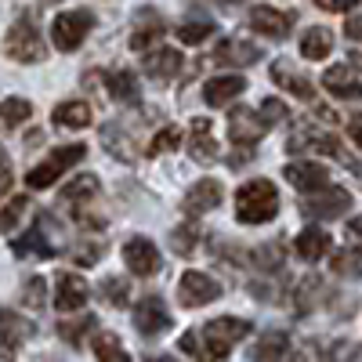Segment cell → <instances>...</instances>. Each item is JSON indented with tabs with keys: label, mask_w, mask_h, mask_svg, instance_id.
Listing matches in <instances>:
<instances>
[{
	"label": "cell",
	"mask_w": 362,
	"mask_h": 362,
	"mask_svg": "<svg viewBox=\"0 0 362 362\" xmlns=\"http://www.w3.org/2000/svg\"><path fill=\"white\" fill-rule=\"evenodd\" d=\"M102 145H105V153L116 156V160H124V163L134 160V141L124 131V124H102Z\"/></svg>",
	"instance_id": "obj_28"
},
{
	"label": "cell",
	"mask_w": 362,
	"mask_h": 362,
	"mask_svg": "<svg viewBox=\"0 0 362 362\" xmlns=\"http://www.w3.org/2000/svg\"><path fill=\"white\" fill-rule=\"evenodd\" d=\"M0 185H11V163L4 156V148H0Z\"/></svg>",
	"instance_id": "obj_50"
},
{
	"label": "cell",
	"mask_w": 362,
	"mask_h": 362,
	"mask_svg": "<svg viewBox=\"0 0 362 362\" xmlns=\"http://www.w3.org/2000/svg\"><path fill=\"white\" fill-rule=\"evenodd\" d=\"M344 37H348L351 44H362V15H348V22H344Z\"/></svg>",
	"instance_id": "obj_47"
},
{
	"label": "cell",
	"mask_w": 362,
	"mask_h": 362,
	"mask_svg": "<svg viewBox=\"0 0 362 362\" xmlns=\"http://www.w3.org/2000/svg\"><path fill=\"white\" fill-rule=\"evenodd\" d=\"M83 156H87V145H80V141H73V145H62V148H54V153H51L44 163H37L33 170L25 174V185H29V189H51L54 181L62 177L69 167H76Z\"/></svg>",
	"instance_id": "obj_4"
},
{
	"label": "cell",
	"mask_w": 362,
	"mask_h": 362,
	"mask_svg": "<svg viewBox=\"0 0 362 362\" xmlns=\"http://www.w3.org/2000/svg\"><path fill=\"white\" fill-rule=\"evenodd\" d=\"M257 112H261V119H264L268 127H276V124H283V119L290 116V112H286V105H283L279 98H264Z\"/></svg>",
	"instance_id": "obj_45"
},
{
	"label": "cell",
	"mask_w": 362,
	"mask_h": 362,
	"mask_svg": "<svg viewBox=\"0 0 362 362\" xmlns=\"http://www.w3.org/2000/svg\"><path fill=\"white\" fill-rule=\"evenodd\" d=\"M348 66H355V69H362V54H355V51H351V62H348Z\"/></svg>",
	"instance_id": "obj_53"
},
{
	"label": "cell",
	"mask_w": 362,
	"mask_h": 362,
	"mask_svg": "<svg viewBox=\"0 0 362 362\" xmlns=\"http://www.w3.org/2000/svg\"><path fill=\"white\" fill-rule=\"evenodd\" d=\"M243 337H250V322L239 315H221V319H210V322L189 329V334H181L177 348L192 355L196 362H218Z\"/></svg>",
	"instance_id": "obj_1"
},
{
	"label": "cell",
	"mask_w": 362,
	"mask_h": 362,
	"mask_svg": "<svg viewBox=\"0 0 362 362\" xmlns=\"http://www.w3.org/2000/svg\"><path fill=\"white\" fill-rule=\"evenodd\" d=\"M44 4H58V0H44Z\"/></svg>",
	"instance_id": "obj_54"
},
{
	"label": "cell",
	"mask_w": 362,
	"mask_h": 362,
	"mask_svg": "<svg viewBox=\"0 0 362 362\" xmlns=\"http://www.w3.org/2000/svg\"><path fill=\"white\" fill-rule=\"evenodd\" d=\"M293 250H297L300 261H319V257H326V250H329L326 228H315V225H312V228H305V232H297Z\"/></svg>",
	"instance_id": "obj_27"
},
{
	"label": "cell",
	"mask_w": 362,
	"mask_h": 362,
	"mask_svg": "<svg viewBox=\"0 0 362 362\" xmlns=\"http://www.w3.org/2000/svg\"><path fill=\"white\" fill-rule=\"evenodd\" d=\"M105 87H109V95L116 102H124V105H138L141 102V87H138V76L131 69H109L105 73Z\"/></svg>",
	"instance_id": "obj_24"
},
{
	"label": "cell",
	"mask_w": 362,
	"mask_h": 362,
	"mask_svg": "<svg viewBox=\"0 0 362 362\" xmlns=\"http://www.w3.org/2000/svg\"><path fill=\"white\" fill-rule=\"evenodd\" d=\"M279 214V189L268 177H254L235 192V221L243 225H264Z\"/></svg>",
	"instance_id": "obj_2"
},
{
	"label": "cell",
	"mask_w": 362,
	"mask_h": 362,
	"mask_svg": "<svg viewBox=\"0 0 362 362\" xmlns=\"http://www.w3.org/2000/svg\"><path fill=\"white\" fill-rule=\"evenodd\" d=\"M29 196H15V199H8L4 203V210H0V232H15V225L29 214Z\"/></svg>",
	"instance_id": "obj_39"
},
{
	"label": "cell",
	"mask_w": 362,
	"mask_h": 362,
	"mask_svg": "<svg viewBox=\"0 0 362 362\" xmlns=\"http://www.w3.org/2000/svg\"><path fill=\"white\" fill-rule=\"evenodd\" d=\"M37 334V326L29 322V319H22L18 312H0V358L4 362H15L18 358V348Z\"/></svg>",
	"instance_id": "obj_9"
},
{
	"label": "cell",
	"mask_w": 362,
	"mask_h": 362,
	"mask_svg": "<svg viewBox=\"0 0 362 362\" xmlns=\"http://www.w3.org/2000/svg\"><path fill=\"white\" fill-rule=\"evenodd\" d=\"M95 326H98V319H95V315H80V319H66V322H58V337H62L66 344H73V348H80L87 334H98Z\"/></svg>",
	"instance_id": "obj_34"
},
{
	"label": "cell",
	"mask_w": 362,
	"mask_h": 362,
	"mask_svg": "<svg viewBox=\"0 0 362 362\" xmlns=\"http://www.w3.org/2000/svg\"><path fill=\"white\" fill-rule=\"evenodd\" d=\"M11 250L18 254V257H40V261H47V257H54L58 250H54V243L47 239V232L37 225V228H29L25 235H18L15 243H11Z\"/></svg>",
	"instance_id": "obj_26"
},
{
	"label": "cell",
	"mask_w": 362,
	"mask_h": 362,
	"mask_svg": "<svg viewBox=\"0 0 362 362\" xmlns=\"http://www.w3.org/2000/svg\"><path fill=\"white\" fill-rule=\"evenodd\" d=\"M98 293H102L105 305H112V308H124L127 300H131V286H127L124 276H109V279H102V283H98Z\"/></svg>",
	"instance_id": "obj_36"
},
{
	"label": "cell",
	"mask_w": 362,
	"mask_h": 362,
	"mask_svg": "<svg viewBox=\"0 0 362 362\" xmlns=\"http://www.w3.org/2000/svg\"><path fill=\"white\" fill-rule=\"evenodd\" d=\"M221 199H225L221 181L203 177V181H196V185L185 192V199H181V210H185V218H189V221H196V218H203V214H206V210H214Z\"/></svg>",
	"instance_id": "obj_14"
},
{
	"label": "cell",
	"mask_w": 362,
	"mask_h": 362,
	"mask_svg": "<svg viewBox=\"0 0 362 362\" xmlns=\"http://www.w3.org/2000/svg\"><path fill=\"white\" fill-rule=\"evenodd\" d=\"M167 33V22H163V15L160 11H153V8H141L138 15H134V33H131V47L134 51H148L160 37Z\"/></svg>",
	"instance_id": "obj_18"
},
{
	"label": "cell",
	"mask_w": 362,
	"mask_h": 362,
	"mask_svg": "<svg viewBox=\"0 0 362 362\" xmlns=\"http://www.w3.org/2000/svg\"><path fill=\"white\" fill-rule=\"evenodd\" d=\"M141 66L153 80H174L181 73V66H185V58H181V51H174V47H156V51L145 54Z\"/></svg>",
	"instance_id": "obj_23"
},
{
	"label": "cell",
	"mask_w": 362,
	"mask_h": 362,
	"mask_svg": "<svg viewBox=\"0 0 362 362\" xmlns=\"http://www.w3.org/2000/svg\"><path fill=\"white\" fill-rule=\"evenodd\" d=\"M272 80H276L283 90H290L293 98H300V102H315V87H312V80H308L305 73H297V66L286 62V58H276V62H272Z\"/></svg>",
	"instance_id": "obj_16"
},
{
	"label": "cell",
	"mask_w": 362,
	"mask_h": 362,
	"mask_svg": "<svg viewBox=\"0 0 362 362\" xmlns=\"http://www.w3.org/2000/svg\"><path fill=\"white\" fill-rule=\"evenodd\" d=\"M250 25L257 29L261 37H268V40H286V37H290V29H293V15H286V11H279V8L261 4V8L250 11Z\"/></svg>",
	"instance_id": "obj_17"
},
{
	"label": "cell",
	"mask_w": 362,
	"mask_h": 362,
	"mask_svg": "<svg viewBox=\"0 0 362 362\" xmlns=\"http://www.w3.org/2000/svg\"><path fill=\"white\" fill-rule=\"evenodd\" d=\"M51 119L58 127H69V131H80L90 124V105L87 102H62V105H54Z\"/></svg>",
	"instance_id": "obj_33"
},
{
	"label": "cell",
	"mask_w": 362,
	"mask_h": 362,
	"mask_svg": "<svg viewBox=\"0 0 362 362\" xmlns=\"http://www.w3.org/2000/svg\"><path fill=\"white\" fill-rule=\"evenodd\" d=\"M315 8H322V11H351L358 0H312Z\"/></svg>",
	"instance_id": "obj_48"
},
{
	"label": "cell",
	"mask_w": 362,
	"mask_h": 362,
	"mask_svg": "<svg viewBox=\"0 0 362 362\" xmlns=\"http://www.w3.org/2000/svg\"><path fill=\"white\" fill-rule=\"evenodd\" d=\"M90 297V286L87 279H80L76 272H62V276L54 279V308L58 312H80Z\"/></svg>",
	"instance_id": "obj_15"
},
{
	"label": "cell",
	"mask_w": 362,
	"mask_h": 362,
	"mask_svg": "<svg viewBox=\"0 0 362 362\" xmlns=\"http://www.w3.org/2000/svg\"><path fill=\"white\" fill-rule=\"evenodd\" d=\"M29 116H33V105H29L25 98H4L0 102V124L4 127H18Z\"/></svg>",
	"instance_id": "obj_38"
},
{
	"label": "cell",
	"mask_w": 362,
	"mask_h": 362,
	"mask_svg": "<svg viewBox=\"0 0 362 362\" xmlns=\"http://www.w3.org/2000/svg\"><path fill=\"white\" fill-rule=\"evenodd\" d=\"M243 90H247V80L239 76V73H232V76H214V80L203 83V102H206L210 109H221V105L235 102Z\"/></svg>",
	"instance_id": "obj_19"
},
{
	"label": "cell",
	"mask_w": 362,
	"mask_h": 362,
	"mask_svg": "<svg viewBox=\"0 0 362 362\" xmlns=\"http://www.w3.org/2000/svg\"><path fill=\"white\" fill-rule=\"evenodd\" d=\"M225 4H232V0H225Z\"/></svg>",
	"instance_id": "obj_55"
},
{
	"label": "cell",
	"mask_w": 362,
	"mask_h": 362,
	"mask_svg": "<svg viewBox=\"0 0 362 362\" xmlns=\"http://www.w3.org/2000/svg\"><path fill=\"white\" fill-rule=\"evenodd\" d=\"M329 51H334V33H329V29H322V25H312L308 33L300 37V54L312 58V62H322Z\"/></svg>",
	"instance_id": "obj_31"
},
{
	"label": "cell",
	"mask_w": 362,
	"mask_h": 362,
	"mask_svg": "<svg viewBox=\"0 0 362 362\" xmlns=\"http://www.w3.org/2000/svg\"><path fill=\"white\" fill-rule=\"evenodd\" d=\"M95 196H98V177L95 174H80V177H73L69 185L62 189V196H58V199H62L66 206L83 210V199H95ZM76 210H73V214H76Z\"/></svg>",
	"instance_id": "obj_29"
},
{
	"label": "cell",
	"mask_w": 362,
	"mask_h": 362,
	"mask_svg": "<svg viewBox=\"0 0 362 362\" xmlns=\"http://www.w3.org/2000/svg\"><path fill=\"white\" fill-rule=\"evenodd\" d=\"M90 29H95V15L87 8H73V11H62L51 22V40H54L58 51H76L87 40Z\"/></svg>",
	"instance_id": "obj_6"
},
{
	"label": "cell",
	"mask_w": 362,
	"mask_h": 362,
	"mask_svg": "<svg viewBox=\"0 0 362 362\" xmlns=\"http://www.w3.org/2000/svg\"><path fill=\"white\" fill-rule=\"evenodd\" d=\"M189 153H192L196 163H214L218 160V141L210 134V119L196 116L189 124Z\"/></svg>",
	"instance_id": "obj_21"
},
{
	"label": "cell",
	"mask_w": 362,
	"mask_h": 362,
	"mask_svg": "<svg viewBox=\"0 0 362 362\" xmlns=\"http://www.w3.org/2000/svg\"><path fill=\"white\" fill-rule=\"evenodd\" d=\"M344 210H351V192L337 189V185H329L326 192H315V196L300 199V214L312 218V221H334V218L344 214Z\"/></svg>",
	"instance_id": "obj_8"
},
{
	"label": "cell",
	"mask_w": 362,
	"mask_h": 362,
	"mask_svg": "<svg viewBox=\"0 0 362 362\" xmlns=\"http://www.w3.org/2000/svg\"><path fill=\"white\" fill-rule=\"evenodd\" d=\"M90 348H95V362H131L124 341H119L112 329H98L95 344H90Z\"/></svg>",
	"instance_id": "obj_30"
},
{
	"label": "cell",
	"mask_w": 362,
	"mask_h": 362,
	"mask_svg": "<svg viewBox=\"0 0 362 362\" xmlns=\"http://www.w3.org/2000/svg\"><path fill=\"white\" fill-rule=\"evenodd\" d=\"M22 300H25L29 308H37V312L47 305V286H44V279H40V276L25 279V286H22Z\"/></svg>",
	"instance_id": "obj_43"
},
{
	"label": "cell",
	"mask_w": 362,
	"mask_h": 362,
	"mask_svg": "<svg viewBox=\"0 0 362 362\" xmlns=\"http://www.w3.org/2000/svg\"><path fill=\"white\" fill-rule=\"evenodd\" d=\"M206 37H214V22L210 18H189V22H181L177 25V40L181 44H203Z\"/></svg>",
	"instance_id": "obj_37"
},
{
	"label": "cell",
	"mask_w": 362,
	"mask_h": 362,
	"mask_svg": "<svg viewBox=\"0 0 362 362\" xmlns=\"http://www.w3.org/2000/svg\"><path fill=\"white\" fill-rule=\"evenodd\" d=\"M145 362H181V358H174V355H148Z\"/></svg>",
	"instance_id": "obj_52"
},
{
	"label": "cell",
	"mask_w": 362,
	"mask_h": 362,
	"mask_svg": "<svg viewBox=\"0 0 362 362\" xmlns=\"http://www.w3.org/2000/svg\"><path fill=\"white\" fill-rule=\"evenodd\" d=\"M181 145V131L177 127H163L153 141H148V156H160V153H170V148Z\"/></svg>",
	"instance_id": "obj_44"
},
{
	"label": "cell",
	"mask_w": 362,
	"mask_h": 362,
	"mask_svg": "<svg viewBox=\"0 0 362 362\" xmlns=\"http://www.w3.org/2000/svg\"><path fill=\"white\" fill-rule=\"evenodd\" d=\"M214 62L218 66H254V62H261V47L257 44H250V40H221L218 47H214Z\"/></svg>",
	"instance_id": "obj_22"
},
{
	"label": "cell",
	"mask_w": 362,
	"mask_h": 362,
	"mask_svg": "<svg viewBox=\"0 0 362 362\" xmlns=\"http://www.w3.org/2000/svg\"><path fill=\"white\" fill-rule=\"evenodd\" d=\"M348 134H351V138H355V145L362 148V112L348 119Z\"/></svg>",
	"instance_id": "obj_49"
},
{
	"label": "cell",
	"mask_w": 362,
	"mask_h": 362,
	"mask_svg": "<svg viewBox=\"0 0 362 362\" xmlns=\"http://www.w3.org/2000/svg\"><path fill=\"white\" fill-rule=\"evenodd\" d=\"M105 254V247L102 243H95V239H90V243H83V247H76L69 257H73V264H95L98 257Z\"/></svg>",
	"instance_id": "obj_46"
},
{
	"label": "cell",
	"mask_w": 362,
	"mask_h": 362,
	"mask_svg": "<svg viewBox=\"0 0 362 362\" xmlns=\"http://www.w3.org/2000/svg\"><path fill=\"white\" fill-rule=\"evenodd\" d=\"M196 239H199V228H196V221H185V225H177L174 232H170V247H174V254H192L199 243H196Z\"/></svg>",
	"instance_id": "obj_40"
},
{
	"label": "cell",
	"mask_w": 362,
	"mask_h": 362,
	"mask_svg": "<svg viewBox=\"0 0 362 362\" xmlns=\"http://www.w3.org/2000/svg\"><path fill=\"white\" fill-rule=\"evenodd\" d=\"M322 297H326L322 279L319 276H305V279L297 283V290H293V308L297 312H312V308L322 305Z\"/></svg>",
	"instance_id": "obj_32"
},
{
	"label": "cell",
	"mask_w": 362,
	"mask_h": 362,
	"mask_svg": "<svg viewBox=\"0 0 362 362\" xmlns=\"http://www.w3.org/2000/svg\"><path fill=\"white\" fill-rule=\"evenodd\" d=\"M124 264L134 272V276L148 279V276H156V272L163 268V257L156 250L153 239H145V235H131L127 243H124Z\"/></svg>",
	"instance_id": "obj_12"
},
{
	"label": "cell",
	"mask_w": 362,
	"mask_h": 362,
	"mask_svg": "<svg viewBox=\"0 0 362 362\" xmlns=\"http://www.w3.org/2000/svg\"><path fill=\"white\" fill-rule=\"evenodd\" d=\"M329 268H334L337 276H344V279H362V250L355 243L351 247H341L334 254V261H329Z\"/></svg>",
	"instance_id": "obj_35"
},
{
	"label": "cell",
	"mask_w": 362,
	"mask_h": 362,
	"mask_svg": "<svg viewBox=\"0 0 362 362\" xmlns=\"http://www.w3.org/2000/svg\"><path fill=\"white\" fill-rule=\"evenodd\" d=\"M283 177L300 192V196H315V192H326L329 189V170L315 160H297V163H286L283 167Z\"/></svg>",
	"instance_id": "obj_11"
},
{
	"label": "cell",
	"mask_w": 362,
	"mask_h": 362,
	"mask_svg": "<svg viewBox=\"0 0 362 362\" xmlns=\"http://www.w3.org/2000/svg\"><path fill=\"white\" fill-rule=\"evenodd\" d=\"M362 358V344L355 341H334L329 344V355L322 362H358Z\"/></svg>",
	"instance_id": "obj_42"
},
{
	"label": "cell",
	"mask_w": 362,
	"mask_h": 362,
	"mask_svg": "<svg viewBox=\"0 0 362 362\" xmlns=\"http://www.w3.org/2000/svg\"><path fill=\"white\" fill-rule=\"evenodd\" d=\"M322 87L334 98H344V102H358L362 98V83H358V76H355L351 66H329L322 73Z\"/></svg>",
	"instance_id": "obj_20"
},
{
	"label": "cell",
	"mask_w": 362,
	"mask_h": 362,
	"mask_svg": "<svg viewBox=\"0 0 362 362\" xmlns=\"http://www.w3.org/2000/svg\"><path fill=\"white\" fill-rule=\"evenodd\" d=\"M344 228H348V235H351V239H362V218H351Z\"/></svg>",
	"instance_id": "obj_51"
},
{
	"label": "cell",
	"mask_w": 362,
	"mask_h": 362,
	"mask_svg": "<svg viewBox=\"0 0 362 362\" xmlns=\"http://www.w3.org/2000/svg\"><path fill=\"white\" fill-rule=\"evenodd\" d=\"M134 326H138V334H145V337L167 334V329H170V312L163 305V297H156V293L141 297L138 308H134Z\"/></svg>",
	"instance_id": "obj_13"
},
{
	"label": "cell",
	"mask_w": 362,
	"mask_h": 362,
	"mask_svg": "<svg viewBox=\"0 0 362 362\" xmlns=\"http://www.w3.org/2000/svg\"><path fill=\"white\" fill-rule=\"evenodd\" d=\"M4 54L11 58V62H44V37H40V29H37V18L33 15H22L11 29H8V37H4Z\"/></svg>",
	"instance_id": "obj_3"
},
{
	"label": "cell",
	"mask_w": 362,
	"mask_h": 362,
	"mask_svg": "<svg viewBox=\"0 0 362 362\" xmlns=\"http://www.w3.org/2000/svg\"><path fill=\"white\" fill-rule=\"evenodd\" d=\"M268 131H272V127L261 119V112H254V109H247V105L232 109V116H228V138H232V145H239V148H254Z\"/></svg>",
	"instance_id": "obj_10"
},
{
	"label": "cell",
	"mask_w": 362,
	"mask_h": 362,
	"mask_svg": "<svg viewBox=\"0 0 362 362\" xmlns=\"http://www.w3.org/2000/svg\"><path fill=\"white\" fill-rule=\"evenodd\" d=\"M218 297H221V283L218 279H210L206 272H199V268L181 272V279H177L181 308H203V305H210V300H218Z\"/></svg>",
	"instance_id": "obj_7"
},
{
	"label": "cell",
	"mask_w": 362,
	"mask_h": 362,
	"mask_svg": "<svg viewBox=\"0 0 362 362\" xmlns=\"http://www.w3.org/2000/svg\"><path fill=\"white\" fill-rule=\"evenodd\" d=\"M250 261H254V268H261V272H279V268H283V247H279V243L257 247V250L250 254Z\"/></svg>",
	"instance_id": "obj_41"
},
{
	"label": "cell",
	"mask_w": 362,
	"mask_h": 362,
	"mask_svg": "<svg viewBox=\"0 0 362 362\" xmlns=\"http://www.w3.org/2000/svg\"><path fill=\"white\" fill-rule=\"evenodd\" d=\"M286 355H290V337L283 334V329H268V334H261L254 351H250L254 362H286Z\"/></svg>",
	"instance_id": "obj_25"
},
{
	"label": "cell",
	"mask_w": 362,
	"mask_h": 362,
	"mask_svg": "<svg viewBox=\"0 0 362 362\" xmlns=\"http://www.w3.org/2000/svg\"><path fill=\"white\" fill-rule=\"evenodd\" d=\"M286 148H290V153H300V148H319V153H326L329 160H337L344 170L358 174V181H362V163L344 153V145H341L334 134H319V131H308V127H305V131H293V134H290Z\"/></svg>",
	"instance_id": "obj_5"
}]
</instances>
